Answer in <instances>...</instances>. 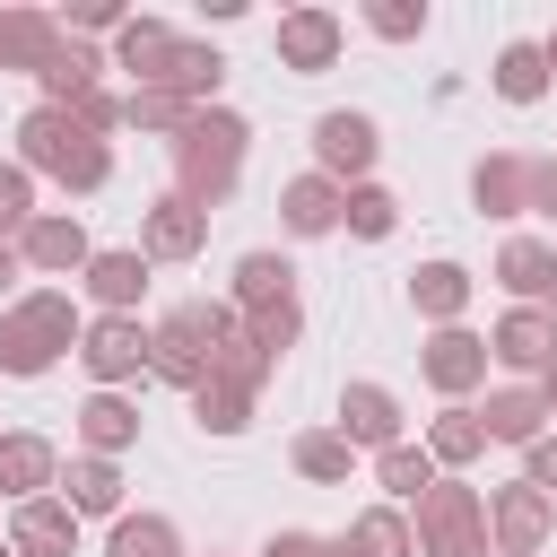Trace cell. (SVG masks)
<instances>
[{
    "label": "cell",
    "mask_w": 557,
    "mask_h": 557,
    "mask_svg": "<svg viewBox=\"0 0 557 557\" xmlns=\"http://www.w3.org/2000/svg\"><path fill=\"white\" fill-rule=\"evenodd\" d=\"M322 139H331V157H348V165L374 148V131H366V122H322Z\"/></svg>",
    "instance_id": "cell-1"
},
{
    "label": "cell",
    "mask_w": 557,
    "mask_h": 557,
    "mask_svg": "<svg viewBox=\"0 0 557 557\" xmlns=\"http://www.w3.org/2000/svg\"><path fill=\"white\" fill-rule=\"evenodd\" d=\"M540 87V61L531 52H505V96H531Z\"/></svg>",
    "instance_id": "cell-2"
}]
</instances>
